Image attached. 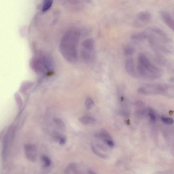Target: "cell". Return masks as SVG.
I'll return each instance as SVG.
<instances>
[{
    "mask_svg": "<svg viewBox=\"0 0 174 174\" xmlns=\"http://www.w3.org/2000/svg\"><path fill=\"white\" fill-rule=\"evenodd\" d=\"M131 39L134 41H142L147 38V33L145 31L143 32L134 34L132 35Z\"/></svg>",
    "mask_w": 174,
    "mask_h": 174,
    "instance_id": "11",
    "label": "cell"
},
{
    "mask_svg": "<svg viewBox=\"0 0 174 174\" xmlns=\"http://www.w3.org/2000/svg\"><path fill=\"white\" fill-rule=\"evenodd\" d=\"M55 123L58 126V127L62 130H64L65 129V125L63 121L59 118H55L54 120Z\"/></svg>",
    "mask_w": 174,
    "mask_h": 174,
    "instance_id": "18",
    "label": "cell"
},
{
    "mask_svg": "<svg viewBox=\"0 0 174 174\" xmlns=\"http://www.w3.org/2000/svg\"><path fill=\"white\" fill-rule=\"evenodd\" d=\"M79 120L84 125L92 124L96 121V120L94 117L88 115L83 116L79 119Z\"/></svg>",
    "mask_w": 174,
    "mask_h": 174,
    "instance_id": "12",
    "label": "cell"
},
{
    "mask_svg": "<svg viewBox=\"0 0 174 174\" xmlns=\"http://www.w3.org/2000/svg\"><path fill=\"white\" fill-rule=\"evenodd\" d=\"M66 138L65 137H61L59 140V144L61 145H64L65 143Z\"/></svg>",
    "mask_w": 174,
    "mask_h": 174,
    "instance_id": "24",
    "label": "cell"
},
{
    "mask_svg": "<svg viewBox=\"0 0 174 174\" xmlns=\"http://www.w3.org/2000/svg\"><path fill=\"white\" fill-rule=\"evenodd\" d=\"M91 148L93 152L95 155L98 156L102 158V159H107L108 156L107 155H105L104 153H102L98 151L96 149L95 147L93 145H92Z\"/></svg>",
    "mask_w": 174,
    "mask_h": 174,
    "instance_id": "16",
    "label": "cell"
},
{
    "mask_svg": "<svg viewBox=\"0 0 174 174\" xmlns=\"http://www.w3.org/2000/svg\"><path fill=\"white\" fill-rule=\"evenodd\" d=\"M26 156L28 159L34 161L36 160L37 155V148L34 145H27L24 146Z\"/></svg>",
    "mask_w": 174,
    "mask_h": 174,
    "instance_id": "5",
    "label": "cell"
},
{
    "mask_svg": "<svg viewBox=\"0 0 174 174\" xmlns=\"http://www.w3.org/2000/svg\"><path fill=\"white\" fill-rule=\"evenodd\" d=\"M136 52V49L133 46L130 45L126 46L124 50V53L126 56H132Z\"/></svg>",
    "mask_w": 174,
    "mask_h": 174,
    "instance_id": "13",
    "label": "cell"
},
{
    "mask_svg": "<svg viewBox=\"0 0 174 174\" xmlns=\"http://www.w3.org/2000/svg\"><path fill=\"white\" fill-rule=\"evenodd\" d=\"M77 165L75 163L69 164L66 168L65 172L66 173H77Z\"/></svg>",
    "mask_w": 174,
    "mask_h": 174,
    "instance_id": "14",
    "label": "cell"
},
{
    "mask_svg": "<svg viewBox=\"0 0 174 174\" xmlns=\"http://www.w3.org/2000/svg\"><path fill=\"white\" fill-rule=\"evenodd\" d=\"M161 15L164 21L170 28L174 31V20L167 12H161Z\"/></svg>",
    "mask_w": 174,
    "mask_h": 174,
    "instance_id": "8",
    "label": "cell"
},
{
    "mask_svg": "<svg viewBox=\"0 0 174 174\" xmlns=\"http://www.w3.org/2000/svg\"><path fill=\"white\" fill-rule=\"evenodd\" d=\"M125 66L126 72L129 76L133 77H136V73L133 59L129 58L126 59L125 62Z\"/></svg>",
    "mask_w": 174,
    "mask_h": 174,
    "instance_id": "6",
    "label": "cell"
},
{
    "mask_svg": "<svg viewBox=\"0 0 174 174\" xmlns=\"http://www.w3.org/2000/svg\"><path fill=\"white\" fill-rule=\"evenodd\" d=\"M80 37L78 31L71 30L67 32L61 39L59 49L63 57L69 63H74L77 61V48Z\"/></svg>",
    "mask_w": 174,
    "mask_h": 174,
    "instance_id": "1",
    "label": "cell"
},
{
    "mask_svg": "<svg viewBox=\"0 0 174 174\" xmlns=\"http://www.w3.org/2000/svg\"><path fill=\"white\" fill-rule=\"evenodd\" d=\"M151 14L149 12H141L137 15L134 25L137 27H143L151 21Z\"/></svg>",
    "mask_w": 174,
    "mask_h": 174,
    "instance_id": "4",
    "label": "cell"
},
{
    "mask_svg": "<svg viewBox=\"0 0 174 174\" xmlns=\"http://www.w3.org/2000/svg\"><path fill=\"white\" fill-rule=\"evenodd\" d=\"M95 136L102 140L105 142L107 140L112 139V137L109 133L105 130H102L100 132L96 134Z\"/></svg>",
    "mask_w": 174,
    "mask_h": 174,
    "instance_id": "10",
    "label": "cell"
},
{
    "mask_svg": "<svg viewBox=\"0 0 174 174\" xmlns=\"http://www.w3.org/2000/svg\"><path fill=\"white\" fill-rule=\"evenodd\" d=\"M16 100L19 108H21L22 106V102L21 98L17 95V96H16Z\"/></svg>",
    "mask_w": 174,
    "mask_h": 174,
    "instance_id": "21",
    "label": "cell"
},
{
    "mask_svg": "<svg viewBox=\"0 0 174 174\" xmlns=\"http://www.w3.org/2000/svg\"><path fill=\"white\" fill-rule=\"evenodd\" d=\"M93 50L86 49L82 48L81 52V58L83 61L86 63L92 61L94 58V55Z\"/></svg>",
    "mask_w": 174,
    "mask_h": 174,
    "instance_id": "7",
    "label": "cell"
},
{
    "mask_svg": "<svg viewBox=\"0 0 174 174\" xmlns=\"http://www.w3.org/2000/svg\"><path fill=\"white\" fill-rule=\"evenodd\" d=\"M139 63L151 75L153 79L160 77L161 70L152 64L149 59L143 54L138 55Z\"/></svg>",
    "mask_w": 174,
    "mask_h": 174,
    "instance_id": "3",
    "label": "cell"
},
{
    "mask_svg": "<svg viewBox=\"0 0 174 174\" xmlns=\"http://www.w3.org/2000/svg\"><path fill=\"white\" fill-rule=\"evenodd\" d=\"M42 159L44 163V167H49L51 165V161L49 157L46 156H42Z\"/></svg>",
    "mask_w": 174,
    "mask_h": 174,
    "instance_id": "19",
    "label": "cell"
},
{
    "mask_svg": "<svg viewBox=\"0 0 174 174\" xmlns=\"http://www.w3.org/2000/svg\"><path fill=\"white\" fill-rule=\"evenodd\" d=\"M53 0H44V1L42 11L43 12L49 10L53 5Z\"/></svg>",
    "mask_w": 174,
    "mask_h": 174,
    "instance_id": "15",
    "label": "cell"
},
{
    "mask_svg": "<svg viewBox=\"0 0 174 174\" xmlns=\"http://www.w3.org/2000/svg\"><path fill=\"white\" fill-rule=\"evenodd\" d=\"M161 120L166 124H172L173 123V120L171 118L163 117L162 118Z\"/></svg>",
    "mask_w": 174,
    "mask_h": 174,
    "instance_id": "20",
    "label": "cell"
},
{
    "mask_svg": "<svg viewBox=\"0 0 174 174\" xmlns=\"http://www.w3.org/2000/svg\"><path fill=\"white\" fill-rule=\"evenodd\" d=\"M31 65L35 72L42 75L50 74L54 69L53 59L46 54H39L34 56L32 59Z\"/></svg>",
    "mask_w": 174,
    "mask_h": 174,
    "instance_id": "2",
    "label": "cell"
},
{
    "mask_svg": "<svg viewBox=\"0 0 174 174\" xmlns=\"http://www.w3.org/2000/svg\"><path fill=\"white\" fill-rule=\"evenodd\" d=\"M95 43L93 38H90L86 39L82 43V48L86 49L93 50L94 49Z\"/></svg>",
    "mask_w": 174,
    "mask_h": 174,
    "instance_id": "9",
    "label": "cell"
},
{
    "mask_svg": "<svg viewBox=\"0 0 174 174\" xmlns=\"http://www.w3.org/2000/svg\"><path fill=\"white\" fill-rule=\"evenodd\" d=\"M149 115L151 119V120L152 121H155L156 120V116L155 114L151 112H150L149 113Z\"/></svg>",
    "mask_w": 174,
    "mask_h": 174,
    "instance_id": "23",
    "label": "cell"
},
{
    "mask_svg": "<svg viewBox=\"0 0 174 174\" xmlns=\"http://www.w3.org/2000/svg\"><path fill=\"white\" fill-rule=\"evenodd\" d=\"M85 104L86 108L89 110L92 109L95 105L94 102L92 99L90 97L86 99Z\"/></svg>",
    "mask_w": 174,
    "mask_h": 174,
    "instance_id": "17",
    "label": "cell"
},
{
    "mask_svg": "<svg viewBox=\"0 0 174 174\" xmlns=\"http://www.w3.org/2000/svg\"><path fill=\"white\" fill-rule=\"evenodd\" d=\"M105 143L109 147L113 148L115 146L114 141L112 140H109L105 141Z\"/></svg>",
    "mask_w": 174,
    "mask_h": 174,
    "instance_id": "22",
    "label": "cell"
}]
</instances>
